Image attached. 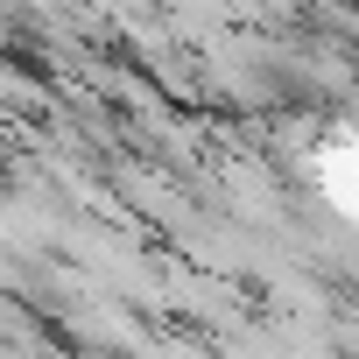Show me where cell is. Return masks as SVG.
Masks as SVG:
<instances>
[{"instance_id": "6da1fadb", "label": "cell", "mask_w": 359, "mask_h": 359, "mask_svg": "<svg viewBox=\"0 0 359 359\" xmlns=\"http://www.w3.org/2000/svg\"><path fill=\"white\" fill-rule=\"evenodd\" d=\"M0 162H8V127H0Z\"/></svg>"}]
</instances>
